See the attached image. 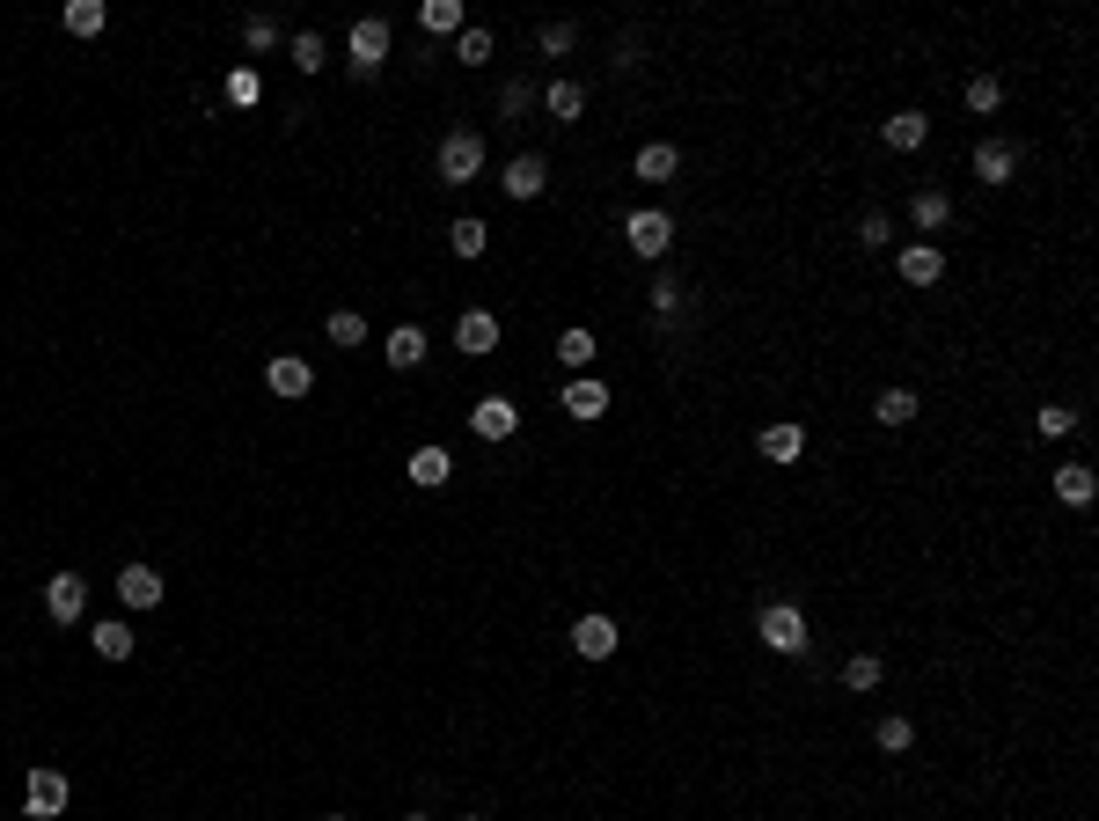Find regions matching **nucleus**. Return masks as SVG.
<instances>
[{
	"instance_id": "obj_1",
	"label": "nucleus",
	"mask_w": 1099,
	"mask_h": 821,
	"mask_svg": "<svg viewBox=\"0 0 1099 821\" xmlns=\"http://www.w3.org/2000/svg\"><path fill=\"white\" fill-rule=\"evenodd\" d=\"M755 631H763V646L785 653V661H799V653H806V616L792 609V602H769V609L755 616Z\"/></svg>"
},
{
	"instance_id": "obj_2",
	"label": "nucleus",
	"mask_w": 1099,
	"mask_h": 821,
	"mask_svg": "<svg viewBox=\"0 0 1099 821\" xmlns=\"http://www.w3.org/2000/svg\"><path fill=\"white\" fill-rule=\"evenodd\" d=\"M67 800H73V785L59 778L52 763H37V770H30V785H22V807H30V821H52V814H67Z\"/></svg>"
},
{
	"instance_id": "obj_3",
	"label": "nucleus",
	"mask_w": 1099,
	"mask_h": 821,
	"mask_svg": "<svg viewBox=\"0 0 1099 821\" xmlns=\"http://www.w3.org/2000/svg\"><path fill=\"white\" fill-rule=\"evenodd\" d=\"M477 169H484V140L477 133H448L440 140V184H470Z\"/></svg>"
},
{
	"instance_id": "obj_4",
	"label": "nucleus",
	"mask_w": 1099,
	"mask_h": 821,
	"mask_svg": "<svg viewBox=\"0 0 1099 821\" xmlns=\"http://www.w3.org/2000/svg\"><path fill=\"white\" fill-rule=\"evenodd\" d=\"M624 243L638 250V257H667V243H675V221H667V213H630L624 221Z\"/></svg>"
},
{
	"instance_id": "obj_5",
	"label": "nucleus",
	"mask_w": 1099,
	"mask_h": 821,
	"mask_svg": "<svg viewBox=\"0 0 1099 821\" xmlns=\"http://www.w3.org/2000/svg\"><path fill=\"white\" fill-rule=\"evenodd\" d=\"M470 433L477 440H513V433H521V403H513V397H484L470 411Z\"/></svg>"
},
{
	"instance_id": "obj_6",
	"label": "nucleus",
	"mask_w": 1099,
	"mask_h": 821,
	"mask_svg": "<svg viewBox=\"0 0 1099 821\" xmlns=\"http://www.w3.org/2000/svg\"><path fill=\"white\" fill-rule=\"evenodd\" d=\"M389 59V22L382 16H360L352 22V74H374Z\"/></svg>"
},
{
	"instance_id": "obj_7",
	"label": "nucleus",
	"mask_w": 1099,
	"mask_h": 821,
	"mask_svg": "<svg viewBox=\"0 0 1099 821\" xmlns=\"http://www.w3.org/2000/svg\"><path fill=\"white\" fill-rule=\"evenodd\" d=\"M45 609H52V624H81L88 579H81V573H52V587H45Z\"/></svg>"
},
{
	"instance_id": "obj_8",
	"label": "nucleus",
	"mask_w": 1099,
	"mask_h": 821,
	"mask_svg": "<svg viewBox=\"0 0 1099 821\" xmlns=\"http://www.w3.org/2000/svg\"><path fill=\"white\" fill-rule=\"evenodd\" d=\"M264 382H272V397H286V403H301L315 389V368L308 360H294V352H279L272 368H264Z\"/></svg>"
},
{
	"instance_id": "obj_9",
	"label": "nucleus",
	"mask_w": 1099,
	"mask_h": 821,
	"mask_svg": "<svg viewBox=\"0 0 1099 821\" xmlns=\"http://www.w3.org/2000/svg\"><path fill=\"white\" fill-rule=\"evenodd\" d=\"M499 184H507V198H521V206H528V198H542V184H550V162H542V155H513Z\"/></svg>"
},
{
	"instance_id": "obj_10",
	"label": "nucleus",
	"mask_w": 1099,
	"mask_h": 821,
	"mask_svg": "<svg viewBox=\"0 0 1099 821\" xmlns=\"http://www.w3.org/2000/svg\"><path fill=\"white\" fill-rule=\"evenodd\" d=\"M880 140H887L894 155H916V147L931 140V118H924V110H894V118L880 125Z\"/></svg>"
},
{
	"instance_id": "obj_11",
	"label": "nucleus",
	"mask_w": 1099,
	"mask_h": 821,
	"mask_svg": "<svg viewBox=\"0 0 1099 821\" xmlns=\"http://www.w3.org/2000/svg\"><path fill=\"white\" fill-rule=\"evenodd\" d=\"M118 602H125V609H155V602H161V573H155V565H125V573H118Z\"/></svg>"
},
{
	"instance_id": "obj_12",
	"label": "nucleus",
	"mask_w": 1099,
	"mask_h": 821,
	"mask_svg": "<svg viewBox=\"0 0 1099 821\" xmlns=\"http://www.w3.org/2000/svg\"><path fill=\"white\" fill-rule=\"evenodd\" d=\"M894 272H902L909 286H939V272H945V257H939V243H909L902 257H894Z\"/></svg>"
},
{
	"instance_id": "obj_13",
	"label": "nucleus",
	"mask_w": 1099,
	"mask_h": 821,
	"mask_svg": "<svg viewBox=\"0 0 1099 821\" xmlns=\"http://www.w3.org/2000/svg\"><path fill=\"white\" fill-rule=\"evenodd\" d=\"M572 646H579V661H609V653H616V624H609V616H579V624H572Z\"/></svg>"
},
{
	"instance_id": "obj_14",
	"label": "nucleus",
	"mask_w": 1099,
	"mask_h": 821,
	"mask_svg": "<svg viewBox=\"0 0 1099 821\" xmlns=\"http://www.w3.org/2000/svg\"><path fill=\"white\" fill-rule=\"evenodd\" d=\"M454 345H462V352H491V345H499V315H491V309H470L462 323H454Z\"/></svg>"
},
{
	"instance_id": "obj_15",
	"label": "nucleus",
	"mask_w": 1099,
	"mask_h": 821,
	"mask_svg": "<svg viewBox=\"0 0 1099 821\" xmlns=\"http://www.w3.org/2000/svg\"><path fill=\"white\" fill-rule=\"evenodd\" d=\"M565 411H572V419H601V411H609V389L593 382V374H579V382H565Z\"/></svg>"
},
{
	"instance_id": "obj_16",
	"label": "nucleus",
	"mask_w": 1099,
	"mask_h": 821,
	"mask_svg": "<svg viewBox=\"0 0 1099 821\" xmlns=\"http://www.w3.org/2000/svg\"><path fill=\"white\" fill-rule=\"evenodd\" d=\"M382 360H389L396 374H411V368L425 360V331H419V323H403V331H389V352H382Z\"/></svg>"
},
{
	"instance_id": "obj_17",
	"label": "nucleus",
	"mask_w": 1099,
	"mask_h": 821,
	"mask_svg": "<svg viewBox=\"0 0 1099 821\" xmlns=\"http://www.w3.org/2000/svg\"><path fill=\"white\" fill-rule=\"evenodd\" d=\"M1092 491H1099L1092 462H1070V470H1056V499H1063V507H1092Z\"/></svg>"
},
{
	"instance_id": "obj_18",
	"label": "nucleus",
	"mask_w": 1099,
	"mask_h": 821,
	"mask_svg": "<svg viewBox=\"0 0 1099 821\" xmlns=\"http://www.w3.org/2000/svg\"><path fill=\"white\" fill-rule=\"evenodd\" d=\"M763 455H769V462H799V455H806V433H799L792 419L763 426Z\"/></svg>"
},
{
	"instance_id": "obj_19",
	"label": "nucleus",
	"mask_w": 1099,
	"mask_h": 821,
	"mask_svg": "<svg viewBox=\"0 0 1099 821\" xmlns=\"http://www.w3.org/2000/svg\"><path fill=\"white\" fill-rule=\"evenodd\" d=\"M448 477H454L448 448H419V455H411V485H419V491H440Z\"/></svg>"
},
{
	"instance_id": "obj_20",
	"label": "nucleus",
	"mask_w": 1099,
	"mask_h": 821,
	"mask_svg": "<svg viewBox=\"0 0 1099 821\" xmlns=\"http://www.w3.org/2000/svg\"><path fill=\"white\" fill-rule=\"evenodd\" d=\"M675 169H681V155L667 140H646L638 147V176H646V184H675Z\"/></svg>"
},
{
	"instance_id": "obj_21",
	"label": "nucleus",
	"mask_w": 1099,
	"mask_h": 821,
	"mask_svg": "<svg viewBox=\"0 0 1099 821\" xmlns=\"http://www.w3.org/2000/svg\"><path fill=\"white\" fill-rule=\"evenodd\" d=\"M1012 147H1004V140H982L975 147V176H982V184H1012Z\"/></svg>"
},
{
	"instance_id": "obj_22",
	"label": "nucleus",
	"mask_w": 1099,
	"mask_h": 821,
	"mask_svg": "<svg viewBox=\"0 0 1099 821\" xmlns=\"http://www.w3.org/2000/svg\"><path fill=\"white\" fill-rule=\"evenodd\" d=\"M88 646L104 653V661H133V631H125L118 616H110V624H96V631H88Z\"/></svg>"
},
{
	"instance_id": "obj_23",
	"label": "nucleus",
	"mask_w": 1099,
	"mask_h": 821,
	"mask_svg": "<svg viewBox=\"0 0 1099 821\" xmlns=\"http://www.w3.org/2000/svg\"><path fill=\"white\" fill-rule=\"evenodd\" d=\"M419 22H425V30H440V37H462V30H470V16H462V0H425V8H419Z\"/></svg>"
},
{
	"instance_id": "obj_24",
	"label": "nucleus",
	"mask_w": 1099,
	"mask_h": 821,
	"mask_svg": "<svg viewBox=\"0 0 1099 821\" xmlns=\"http://www.w3.org/2000/svg\"><path fill=\"white\" fill-rule=\"evenodd\" d=\"M542 104H550V118L572 125L579 110H587V88H579V81H550V88H542Z\"/></svg>"
},
{
	"instance_id": "obj_25",
	"label": "nucleus",
	"mask_w": 1099,
	"mask_h": 821,
	"mask_svg": "<svg viewBox=\"0 0 1099 821\" xmlns=\"http://www.w3.org/2000/svg\"><path fill=\"white\" fill-rule=\"evenodd\" d=\"M484 243H491V227L477 221V213H470V221H454V227H448V250H454V257H484Z\"/></svg>"
},
{
	"instance_id": "obj_26",
	"label": "nucleus",
	"mask_w": 1099,
	"mask_h": 821,
	"mask_svg": "<svg viewBox=\"0 0 1099 821\" xmlns=\"http://www.w3.org/2000/svg\"><path fill=\"white\" fill-rule=\"evenodd\" d=\"M843 690H857V697L880 690V653H851V661H843Z\"/></svg>"
},
{
	"instance_id": "obj_27",
	"label": "nucleus",
	"mask_w": 1099,
	"mask_h": 821,
	"mask_svg": "<svg viewBox=\"0 0 1099 821\" xmlns=\"http://www.w3.org/2000/svg\"><path fill=\"white\" fill-rule=\"evenodd\" d=\"M909 213H916V227H931V235H939V227L953 221V198H945V192H916V206H909Z\"/></svg>"
},
{
	"instance_id": "obj_28",
	"label": "nucleus",
	"mask_w": 1099,
	"mask_h": 821,
	"mask_svg": "<svg viewBox=\"0 0 1099 821\" xmlns=\"http://www.w3.org/2000/svg\"><path fill=\"white\" fill-rule=\"evenodd\" d=\"M454 59H462V67H484V59H491V30H484V22H470V30L454 37Z\"/></svg>"
},
{
	"instance_id": "obj_29",
	"label": "nucleus",
	"mask_w": 1099,
	"mask_h": 821,
	"mask_svg": "<svg viewBox=\"0 0 1099 821\" xmlns=\"http://www.w3.org/2000/svg\"><path fill=\"white\" fill-rule=\"evenodd\" d=\"M916 419V389H880V426H909Z\"/></svg>"
},
{
	"instance_id": "obj_30",
	"label": "nucleus",
	"mask_w": 1099,
	"mask_h": 821,
	"mask_svg": "<svg viewBox=\"0 0 1099 821\" xmlns=\"http://www.w3.org/2000/svg\"><path fill=\"white\" fill-rule=\"evenodd\" d=\"M67 30L73 37H96V30H104V0H67Z\"/></svg>"
},
{
	"instance_id": "obj_31",
	"label": "nucleus",
	"mask_w": 1099,
	"mask_h": 821,
	"mask_svg": "<svg viewBox=\"0 0 1099 821\" xmlns=\"http://www.w3.org/2000/svg\"><path fill=\"white\" fill-rule=\"evenodd\" d=\"M558 360L587 374V360H593V331H565V338H558Z\"/></svg>"
},
{
	"instance_id": "obj_32",
	"label": "nucleus",
	"mask_w": 1099,
	"mask_h": 821,
	"mask_svg": "<svg viewBox=\"0 0 1099 821\" xmlns=\"http://www.w3.org/2000/svg\"><path fill=\"white\" fill-rule=\"evenodd\" d=\"M257 96H264V81H257L249 67H235V74H227V104H235V110H249Z\"/></svg>"
},
{
	"instance_id": "obj_33",
	"label": "nucleus",
	"mask_w": 1099,
	"mask_h": 821,
	"mask_svg": "<svg viewBox=\"0 0 1099 821\" xmlns=\"http://www.w3.org/2000/svg\"><path fill=\"white\" fill-rule=\"evenodd\" d=\"M1004 104V81H997V74H975V81H968V110H997Z\"/></svg>"
},
{
	"instance_id": "obj_34",
	"label": "nucleus",
	"mask_w": 1099,
	"mask_h": 821,
	"mask_svg": "<svg viewBox=\"0 0 1099 821\" xmlns=\"http://www.w3.org/2000/svg\"><path fill=\"white\" fill-rule=\"evenodd\" d=\"M909 741H916V726H909L902 712H887V719H880V749H887V755H902Z\"/></svg>"
},
{
	"instance_id": "obj_35",
	"label": "nucleus",
	"mask_w": 1099,
	"mask_h": 821,
	"mask_svg": "<svg viewBox=\"0 0 1099 821\" xmlns=\"http://www.w3.org/2000/svg\"><path fill=\"white\" fill-rule=\"evenodd\" d=\"M243 45H249V52H272V45H279V22H272V16H249L243 22Z\"/></svg>"
},
{
	"instance_id": "obj_36",
	"label": "nucleus",
	"mask_w": 1099,
	"mask_h": 821,
	"mask_svg": "<svg viewBox=\"0 0 1099 821\" xmlns=\"http://www.w3.org/2000/svg\"><path fill=\"white\" fill-rule=\"evenodd\" d=\"M331 338H337V345H360V338H366V315L360 309H337L331 315Z\"/></svg>"
},
{
	"instance_id": "obj_37",
	"label": "nucleus",
	"mask_w": 1099,
	"mask_h": 821,
	"mask_svg": "<svg viewBox=\"0 0 1099 821\" xmlns=\"http://www.w3.org/2000/svg\"><path fill=\"white\" fill-rule=\"evenodd\" d=\"M652 309H660L667 323L681 315V280H675V272H667V280H652Z\"/></svg>"
},
{
	"instance_id": "obj_38",
	"label": "nucleus",
	"mask_w": 1099,
	"mask_h": 821,
	"mask_svg": "<svg viewBox=\"0 0 1099 821\" xmlns=\"http://www.w3.org/2000/svg\"><path fill=\"white\" fill-rule=\"evenodd\" d=\"M1033 426H1041L1048 440H1063L1070 426H1078V411H1063V403H1048V411H1033Z\"/></svg>"
},
{
	"instance_id": "obj_39",
	"label": "nucleus",
	"mask_w": 1099,
	"mask_h": 821,
	"mask_svg": "<svg viewBox=\"0 0 1099 821\" xmlns=\"http://www.w3.org/2000/svg\"><path fill=\"white\" fill-rule=\"evenodd\" d=\"M294 67H301V74L323 67V37H315V30H301V37H294Z\"/></svg>"
},
{
	"instance_id": "obj_40",
	"label": "nucleus",
	"mask_w": 1099,
	"mask_h": 821,
	"mask_svg": "<svg viewBox=\"0 0 1099 821\" xmlns=\"http://www.w3.org/2000/svg\"><path fill=\"white\" fill-rule=\"evenodd\" d=\"M572 45H579V30H572V22H542V52H550V59H558V52H572Z\"/></svg>"
},
{
	"instance_id": "obj_41",
	"label": "nucleus",
	"mask_w": 1099,
	"mask_h": 821,
	"mask_svg": "<svg viewBox=\"0 0 1099 821\" xmlns=\"http://www.w3.org/2000/svg\"><path fill=\"white\" fill-rule=\"evenodd\" d=\"M528 104H536V88H528V81H507V88H499V110H507V118H521Z\"/></svg>"
},
{
	"instance_id": "obj_42",
	"label": "nucleus",
	"mask_w": 1099,
	"mask_h": 821,
	"mask_svg": "<svg viewBox=\"0 0 1099 821\" xmlns=\"http://www.w3.org/2000/svg\"><path fill=\"white\" fill-rule=\"evenodd\" d=\"M857 243H865V250L887 243V213H865V221H857Z\"/></svg>"
},
{
	"instance_id": "obj_43",
	"label": "nucleus",
	"mask_w": 1099,
	"mask_h": 821,
	"mask_svg": "<svg viewBox=\"0 0 1099 821\" xmlns=\"http://www.w3.org/2000/svg\"><path fill=\"white\" fill-rule=\"evenodd\" d=\"M403 821H425V814H403Z\"/></svg>"
},
{
	"instance_id": "obj_44",
	"label": "nucleus",
	"mask_w": 1099,
	"mask_h": 821,
	"mask_svg": "<svg viewBox=\"0 0 1099 821\" xmlns=\"http://www.w3.org/2000/svg\"><path fill=\"white\" fill-rule=\"evenodd\" d=\"M462 821H484V814H462Z\"/></svg>"
},
{
	"instance_id": "obj_45",
	"label": "nucleus",
	"mask_w": 1099,
	"mask_h": 821,
	"mask_svg": "<svg viewBox=\"0 0 1099 821\" xmlns=\"http://www.w3.org/2000/svg\"><path fill=\"white\" fill-rule=\"evenodd\" d=\"M323 821H345V814H323Z\"/></svg>"
}]
</instances>
